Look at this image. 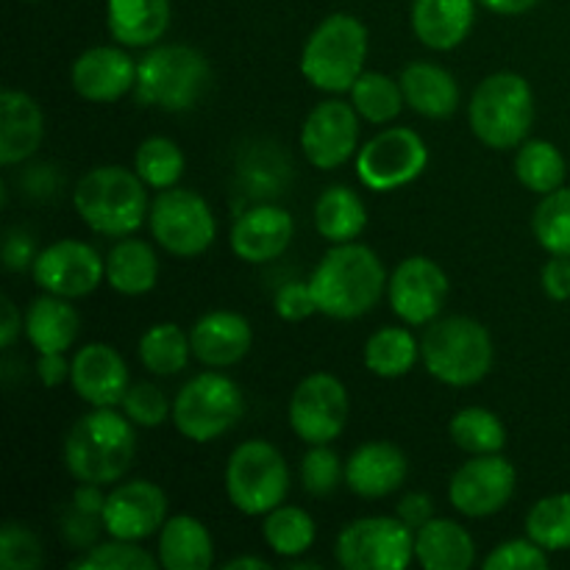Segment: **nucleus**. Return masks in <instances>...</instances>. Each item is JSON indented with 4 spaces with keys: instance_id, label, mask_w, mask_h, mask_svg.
I'll return each mask as SVG.
<instances>
[{
    "instance_id": "obj_15",
    "label": "nucleus",
    "mask_w": 570,
    "mask_h": 570,
    "mask_svg": "<svg viewBox=\"0 0 570 570\" xmlns=\"http://www.w3.org/2000/svg\"><path fill=\"white\" fill-rule=\"evenodd\" d=\"M515 482L518 473L507 456L476 454L451 476L449 501L460 515L490 518L510 504Z\"/></svg>"
},
{
    "instance_id": "obj_36",
    "label": "nucleus",
    "mask_w": 570,
    "mask_h": 570,
    "mask_svg": "<svg viewBox=\"0 0 570 570\" xmlns=\"http://www.w3.org/2000/svg\"><path fill=\"white\" fill-rule=\"evenodd\" d=\"M351 104L360 111L362 120L373 122V126H387L401 115L406 100L399 78L387 76V72L365 70L351 87Z\"/></svg>"
},
{
    "instance_id": "obj_14",
    "label": "nucleus",
    "mask_w": 570,
    "mask_h": 570,
    "mask_svg": "<svg viewBox=\"0 0 570 570\" xmlns=\"http://www.w3.org/2000/svg\"><path fill=\"white\" fill-rule=\"evenodd\" d=\"M33 282L59 298H87L106 282V256L81 239H56L33 259Z\"/></svg>"
},
{
    "instance_id": "obj_53",
    "label": "nucleus",
    "mask_w": 570,
    "mask_h": 570,
    "mask_svg": "<svg viewBox=\"0 0 570 570\" xmlns=\"http://www.w3.org/2000/svg\"><path fill=\"white\" fill-rule=\"evenodd\" d=\"M0 304H3V317H0V348L9 351L14 348L17 337H20L22 328H26V317L20 315V309H17L11 298H3Z\"/></svg>"
},
{
    "instance_id": "obj_50",
    "label": "nucleus",
    "mask_w": 570,
    "mask_h": 570,
    "mask_svg": "<svg viewBox=\"0 0 570 570\" xmlns=\"http://www.w3.org/2000/svg\"><path fill=\"white\" fill-rule=\"evenodd\" d=\"M540 282L551 301H570V256H551Z\"/></svg>"
},
{
    "instance_id": "obj_45",
    "label": "nucleus",
    "mask_w": 570,
    "mask_h": 570,
    "mask_svg": "<svg viewBox=\"0 0 570 570\" xmlns=\"http://www.w3.org/2000/svg\"><path fill=\"white\" fill-rule=\"evenodd\" d=\"M120 406L137 426L145 429L161 426L173 415V404L167 401V395L150 382H134L128 393L122 395Z\"/></svg>"
},
{
    "instance_id": "obj_39",
    "label": "nucleus",
    "mask_w": 570,
    "mask_h": 570,
    "mask_svg": "<svg viewBox=\"0 0 570 570\" xmlns=\"http://www.w3.org/2000/svg\"><path fill=\"white\" fill-rule=\"evenodd\" d=\"M134 170L145 187L161 193L178 187V178L184 176V154L170 137H148L134 154Z\"/></svg>"
},
{
    "instance_id": "obj_6",
    "label": "nucleus",
    "mask_w": 570,
    "mask_h": 570,
    "mask_svg": "<svg viewBox=\"0 0 570 570\" xmlns=\"http://www.w3.org/2000/svg\"><path fill=\"white\" fill-rule=\"evenodd\" d=\"M367 28L354 14H328L301 50V72L321 92H351L365 72Z\"/></svg>"
},
{
    "instance_id": "obj_12",
    "label": "nucleus",
    "mask_w": 570,
    "mask_h": 570,
    "mask_svg": "<svg viewBox=\"0 0 570 570\" xmlns=\"http://www.w3.org/2000/svg\"><path fill=\"white\" fill-rule=\"evenodd\" d=\"M429 165V148L412 128L393 126L379 131L356 154V176L373 193H393L423 176Z\"/></svg>"
},
{
    "instance_id": "obj_29",
    "label": "nucleus",
    "mask_w": 570,
    "mask_h": 570,
    "mask_svg": "<svg viewBox=\"0 0 570 570\" xmlns=\"http://www.w3.org/2000/svg\"><path fill=\"white\" fill-rule=\"evenodd\" d=\"M415 560L426 570H468L476 562V543L451 518H432L415 532Z\"/></svg>"
},
{
    "instance_id": "obj_34",
    "label": "nucleus",
    "mask_w": 570,
    "mask_h": 570,
    "mask_svg": "<svg viewBox=\"0 0 570 570\" xmlns=\"http://www.w3.org/2000/svg\"><path fill=\"white\" fill-rule=\"evenodd\" d=\"M515 176L532 193L549 195L566 184V156L549 139H527L518 145Z\"/></svg>"
},
{
    "instance_id": "obj_37",
    "label": "nucleus",
    "mask_w": 570,
    "mask_h": 570,
    "mask_svg": "<svg viewBox=\"0 0 570 570\" xmlns=\"http://www.w3.org/2000/svg\"><path fill=\"white\" fill-rule=\"evenodd\" d=\"M189 356H193L189 334H184L176 323H154L139 337V360H142L145 371L156 373V376H176L187 367Z\"/></svg>"
},
{
    "instance_id": "obj_23",
    "label": "nucleus",
    "mask_w": 570,
    "mask_h": 570,
    "mask_svg": "<svg viewBox=\"0 0 570 570\" xmlns=\"http://www.w3.org/2000/svg\"><path fill=\"white\" fill-rule=\"evenodd\" d=\"M193 356L206 367H232L248 356L254 345L248 317L232 309H215L198 317L189 332Z\"/></svg>"
},
{
    "instance_id": "obj_55",
    "label": "nucleus",
    "mask_w": 570,
    "mask_h": 570,
    "mask_svg": "<svg viewBox=\"0 0 570 570\" xmlns=\"http://www.w3.org/2000/svg\"><path fill=\"white\" fill-rule=\"evenodd\" d=\"M479 3H482L484 9L493 11V14L515 17V14H523V11L534 9L540 0H479Z\"/></svg>"
},
{
    "instance_id": "obj_43",
    "label": "nucleus",
    "mask_w": 570,
    "mask_h": 570,
    "mask_svg": "<svg viewBox=\"0 0 570 570\" xmlns=\"http://www.w3.org/2000/svg\"><path fill=\"white\" fill-rule=\"evenodd\" d=\"M45 549L37 534L20 521H6L0 529V568L3 570H39Z\"/></svg>"
},
{
    "instance_id": "obj_44",
    "label": "nucleus",
    "mask_w": 570,
    "mask_h": 570,
    "mask_svg": "<svg viewBox=\"0 0 570 570\" xmlns=\"http://www.w3.org/2000/svg\"><path fill=\"white\" fill-rule=\"evenodd\" d=\"M301 482H304L306 493L315 499L332 495L340 482H345V465L340 462L337 451L328 445H309L304 462H301Z\"/></svg>"
},
{
    "instance_id": "obj_1",
    "label": "nucleus",
    "mask_w": 570,
    "mask_h": 570,
    "mask_svg": "<svg viewBox=\"0 0 570 570\" xmlns=\"http://www.w3.org/2000/svg\"><path fill=\"white\" fill-rule=\"evenodd\" d=\"M387 271L373 248L362 243H340L323 254L309 278L317 312L334 321H356L382 301Z\"/></svg>"
},
{
    "instance_id": "obj_21",
    "label": "nucleus",
    "mask_w": 570,
    "mask_h": 570,
    "mask_svg": "<svg viewBox=\"0 0 570 570\" xmlns=\"http://www.w3.org/2000/svg\"><path fill=\"white\" fill-rule=\"evenodd\" d=\"M295 234V220L287 209L273 204L254 206L243 212L232 226V250L237 259L248 265H265V262L278 259L289 248Z\"/></svg>"
},
{
    "instance_id": "obj_17",
    "label": "nucleus",
    "mask_w": 570,
    "mask_h": 570,
    "mask_svg": "<svg viewBox=\"0 0 570 570\" xmlns=\"http://www.w3.org/2000/svg\"><path fill=\"white\" fill-rule=\"evenodd\" d=\"M387 298L390 309L406 326H429L438 321L449 298V276L429 256H410L390 276Z\"/></svg>"
},
{
    "instance_id": "obj_41",
    "label": "nucleus",
    "mask_w": 570,
    "mask_h": 570,
    "mask_svg": "<svg viewBox=\"0 0 570 570\" xmlns=\"http://www.w3.org/2000/svg\"><path fill=\"white\" fill-rule=\"evenodd\" d=\"M532 232L540 248L551 256H570V189L560 187L543 195L532 215Z\"/></svg>"
},
{
    "instance_id": "obj_26",
    "label": "nucleus",
    "mask_w": 570,
    "mask_h": 570,
    "mask_svg": "<svg viewBox=\"0 0 570 570\" xmlns=\"http://www.w3.org/2000/svg\"><path fill=\"white\" fill-rule=\"evenodd\" d=\"M476 20L473 0H412V31L429 50H454Z\"/></svg>"
},
{
    "instance_id": "obj_31",
    "label": "nucleus",
    "mask_w": 570,
    "mask_h": 570,
    "mask_svg": "<svg viewBox=\"0 0 570 570\" xmlns=\"http://www.w3.org/2000/svg\"><path fill=\"white\" fill-rule=\"evenodd\" d=\"M159 282V259L154 245L122 237L106 254V284L120 295H145Z\"/></svg>"
},
{
    "instance_id": "obj_42",
    "label": "nucleus",
    "mask_w": 570,
    "mask_h": 570,
    "mask_svg": "<svg viewBox=\"0 0 570 570\" xmlns=\"http://www.w3.org/2000/svg\"><path fill=\"white\" fill-rule=\"evenodd\" d=\"M159 557L137 546L134 540L111 538L109 543H98L70 562V570H154Z\"/></svg>"
},
{
    "instance_id": "obj_4",
    "label": "nucleus",
    "mask_w": 570,
    "mask_h": 570,
    "mask_svg": "<svg viewBox=\"0 0 570 570\" xmlns=\"http://www.w3.org/2000/svg\"><path fill=\"white\" fill-rule=\"evenodd\" d=\"M421 360L429 376L438 382L449 387H471L493 371V337L473 317H438L423 332Z\"/></svg>"
},
{
    "instance_id": "obj_24",
    "label": "nucleus",
    "mask_w": 570,
    "mask_h": 570,
    "mask_svg": "<svg viewBox=\"0 0 570 570\" xmlns=\"http://www.w3.org/2000/svg\"><path fill=\"white\" fill-rule=\"evenodd\" d=\"M42 139V106L22 89H3L0 92V161L6 167L22 165L37 154Z\"/></svg>"
},
{
    "instance_id": "obj_48",
    "label": "nucleus",
    "mask_w": 570,
    "mask_h": 570,
    "mask_svg": "<svg viewBox=\"0 0 570 570\" xmlns=\"http://www.w3.org/2000/svg\"><path fill=\"white\" fill-rule=\"evenodd\" d=\"M273 306H276V315L287 323H301L317 312L315 295H312L309 282L284 284V287L276 293V304Z\"/></svg>"
},
{
    "instance_id": "obj_22",
    "label": "nucleus",
    "mask_w": 570,
    "mask_h": 570,
    "mask_svg": "<svg viewBox=\"0 0 570 570\" xmlns=\"http://www.w3.org/2000/svg\"><path fill=\"white\" fill-rule=\"evenodd\" d=\"M410 462L395 443L373 440L360 445L345 462V484L360 499H387L406 482Z\"/></svg>"
},
{
    "instance_id": "obj_46",
    "label": "nucleus",
    "mask_w": 570,
    "mask_h": 570,
    "mask_svg": "<svg viewBox=\"0 0 570 570\" xmlns=\"http://www.w3.org/2000/svg\"><path fill=\"white\" fill-rule=\"evenodd\" d=\"M484 570H546L549 568V554L543 546L534 543L532 538L507 540L495 546L493 554L482 562Z\"/></svg>"
},
{
    "instance_id": "obj_40",
    "label": "nucleus",
    "mask_w": 570,
    "mask_h": 570,
    "mask_svg": "<svg viewBox=\"0 0 570 570\" xmlns=\"http://www.w3.org/2000/svg\"><path fill=\"white\" fill-rule=\"evenodd\" d=\"M527 538L546 551L570 549V493L546 495L527 512Z\"/></svg>"
},
{
    "instance_id": "obj_10",
    "label": "nucleus",
    "mask_w": 570,
    "mask_h": 570,
    "mask_svg": "<svg viewBox=\"0 0 570 570\" xmlns=\"http://www.w3.org/2000/svg\"><path fill=\"white\" fill-rule=\"evenodd\" d=\"M345 570H404L415 560V532L399 515H367L345 523L334 543Z\"/></svg>"
},
{
    "instance_id": "obj_3",
    "label": "nucleus",
    "mask_w": 570,
    "mask_h": 570,
    "mask_svg": "<svg viewBox=\"0 0 570 570\" xmlns=\"http://www.w3.org/2000/svg\"><path fill=\"white\" fill-rule=\"evenodd\" d=\"M78 217L89 232L100 237H131L148 220V187L137 170L120 165H104L81 176L72 193Z\"/></svg>"
},
{
    "instance_id": "obj_18",
    "label": "nucleus",
    "mask_w": 570,
    "mask_h": 570,
    "mask_svg": "<svg viewBox=\"0 0 570 570\" xmlns=\"http://www.w3.org/2000/svg\"><path fill=\"white\" fill-rule=\"evenodd\" d=\"M167 521V495L159 484L148 479L120 482L106 495L104 527L111 538L148 540L159 534Z\"/></svg>"
},
{
    "instance_id": "obj_7",
    "label": "nucleus",
    "mask_w": 570,
    "mask_h": 570,
    "mask_svg": "<svg viewBox=\"0 0 570 570\" xmlns=\"http://www.w3.org/2000/svg\"><path fill=\"white\" fill-rule=\"evenodd\" d=\"M209 59L193 45H154L137 61V98L161 111H187L206 95Z\"/></svg>"
},
{
    "instance_id": "obj_30",
    "label": "nucleus",
    "mask_w": 570,
    "mask_h": 570,
    "mask_svg": "<svg viewBox=\"0 0 570 570\" xmlns=\"http://www.w3.org/2000/svg\"><path fill=\"white\" fill-rule=\"evenodd\" d=\"M156 557L165 570H209L215 566V540L198 518L173 515L159 529Z\"/></svg>"
},
{
    "instance_id": "obj_52",
    "label": "nucleus",
    "mask_w": 570,
    "mask_h": 570,
    "mask_svg": "<svg viewBox=\"0 0 570 570\" xmlns=\"http://www.w3.org/2000/svg\"><path fill=\"white\" fill-rule=\"evenodd\" d=\"M37 376L45 387H59L70 379V362L65 360V354H39Z\"/></svg>"
},
{
    "instance_id": "obj_5",
    "label": "nucleus",
    "mask_w": 570,
    "mask_h": 570,
    "mask_svg": "<svg viewBox=\"0 0 570 570\" xmlns=\"http://www.w3.org/2000/svg\"><path fill=\"white\" fill-rule=\"evenodd\" d=\"M468 120L482 145L512 150L527 142L534 122V95L521 72L501 70L484 78L471 95Z\"/></svg>"
},
{
    "instance_id": "obj_11",
    "label": "nucleus",
    "mask_w": 570,
    "mask_h": 570,
    "mask_svg": "<svg viewBox=\"0 0 570 570\" xmlns=\"http://www.w3.org/2000/svg\"><path fill=\"white\" fill-rule=\"evenodd\" d=\"M148 226L156 243L178 259H193L212 248L217 237V220L212 206L193 189H161L150 200Z\"/></svg>"
},
{
    "instance_id": "obj_57",
    "label": "nucleus",
    "mask_w": 570,
    "mask_h": 570,
    "mask_svg": "<svg viewBox=\"0 0 570 570\" xmlns=\"http://www.w3.org/2000/svg\"><path fill=\"white\" fill-rule=\"evenodd\" d=\"M284 568L287 570H321L323 566L321 562H315V560H301V557H293V560H284Z\"/></svg>"
},
{
    "instance_id": "obj_32",
    "label": "nucleus",
    "mask_w": 570,
    "mask_h": 570,
    "mask_svg": "<svg viewBox=\"0 0 570 570\" xmlns=\"http://www.w3.org/2000/svg\"><path fill=\"white\" fill-rule=\"evenodd\" d=\"M367 226V209L356 189L334 184L315 200V228L332 245L354 243Z\"/></svg>"
},
{
    "instance_id": "obj_16",
    "label": "nucleus",
    "mask_w": 570,
    "mask_h": 570,
    "mask_svg": "<svg viewBox=\"0 0 570 570\" xmlns=\"http://www.w3.org/2000/svg\"><path fill=\"white\" fill-rule=\"evenodd\" d=\"M301 148L317 170H337L360 148V111L345 100H321L301 126Z\"/></svg>"
},
{
    "instance_id": "obj_35",
    "label": "nucleus",
    "mask_w": 570,
    "mask_h": 570,
    "mask_svg": "<svg viewBox=\"0 0 570 570\" xmlns=\"http://www.w3.org/2000/svg\"><path fill=\"white\" fill-rule=\"evenodd\" d=\"M262 538H265V543L271 546L278 557H284V560L304 557L317 538L315 518H312L304 507L278 504L276 510H271L265 515Z\"/></svg>"
},
{
    "instance_id": "obj_56",
    "label": "nucleus",
    "mask_w": 570,
    "mask_h": 570,
    "mask_svg": "<svg viewBox=\"0 0 570 570\" xmlns=\"http://www.w3.org/2000/svg\"><path fill=\"white\" fill-rule=\"evenodd\" d=\"M226 570H271V562L267 560H259V557H234V560H228Z\"/></svg>"
},
{
    "instance_id": "obj_25",
    "label": "nucleus",
    "mask_w": 570,
    "mask_h": 570,
    "mask_svg": "<svg viewBox=\"0 0 570 570\" xmlns=\"http://www.w3.org/2000/svg\"><path fill=\"white\" fill-rule=\"evenodd\" d=\"M404 100L415 115L429 120H445L460 109V83L445 67L434 61H410L401 70Z\"/></svg>"
},
{
    "instance_id": "obj_47",
    "label": "nucleus",
    "mask_w": 570,
    "mask_h": 570,
    "mask_svg": "<svg viewBox=\"0 0 570 570\" xmlns=\"http://www.w3.org/2000/svg\"><path fill=\"white\" fill-rule=\"evenodd\" d=\"M59 532L67 546H72L76 551H89L92 546H98V534L106 532V527L100 515H89V512L70 504L65 515H61Z\"/></svg>"
},
{
    "instance_id": "obj_33",
    "label": "nucleus",
    "mask_w": 570,
    "mask_h": 570,
    "mask_svg": "<svg viewBox=\"0 0 570 570\" xmlns=\"http://www.w3.org/2000/svg\"><path fill=\"white\" fill-rule=\"evenodd\" d=\"M421 360V343L410 328L384 326L365 343V367L379 379H401Z\"/></svg>"
},
{
    "instance_id": "obj_28",
    "label": "nucleus",
    "mask_w": 570,
    "mask_h": 570,
    "mask_svg": "<svg viewBox=\"0 0 570 570\" xmlns=\"http://www.w3.org/2000/svg\"><path fill=\"white\" fill-rule=\"evenodd\" d=\"M81 332V315L70 298L59 295H39L26 309V337L37 354H67Z\"/></svg>"
},
{
    "instance_id": "obj_27",
    "label": "nucleus",
    "mask_w": 570,
    "mask_h": 570,
    "mask_svg": "<svg viewBox=\"0 0 570 570\" xmlns=\"http://www.w3.org/2000/svg\"><path fill=\"white\" fill-rule=\"evenodd\" d=\"M106 28L122 48H154L170 28V0H106Z\"/></svg>"
},
{
    "instance_id": "obj_20",
    "label": "nucleus",
    "mask_w": 570,
    "mask_h": 570,
    "mask_svg": "<svg viewBox=\"0 0 570 570\" xmlns=\"http://www.w3.org/2000/svg\"><path fill=\"white\" fill-rule=\"evenodd\" d=\"M70 81L89 104H115L137 87V61L122 48L98 45L72 61Z\"/></svg>"
},
{
    "instance_id": "obj_13",
    "label": "nucleus",
    "mask_w": 570,
    "mask_h": 570,
    "mask_svg": "<svg viewBox=\"0 0 570 570\" xmlns=\"http://www.w3.org/2000/svg\"><path fill=\"white\" fill-rule=\"evenodd\" d=\"M348 390L332 373H309L289 399V429L306 445H332L348 423Z\"/></svg>"
},
{
    "instance_id": "obj_9",
    "label": "nucleus",
    "mask_w": 570,
    "mask_h": 570,
    "mask_svg": "<svg viewBox=\"0 0 570 570\" xmlns=\"http://www.w3.org/2000/svg\"><path fill=\"white\" fill-rule=\"evenodd\" d=\"M226 493L234 510L265 518L289 493V468L282 451L267 440H245L226 462Z\"/></svg>"
},
{
    "instance_id": "obj_19",
    "label": "nucleus",
    "mask_w": 570,
    "mask_h": 570,
    "mask_svg": "<svg viewBox=\"0 0 570 570\" xmlns=\"http://www.w3.org/2000/svg\"><path fill=\"white\" fill-rule=\"evenodd\" d=\"M70 384L83 404L120 406L131 387V376L120 351L106 343H87L72 356Z\"/></svg>"
},
{
    "instance_id": "obj_2",
    "label": "nucleus",
    "mask_w": 570,
    "mask_h": 570,
    "mask_svg": "<svg viewBox=\"0 0 570 570\" xmlns=\"http://www.w3.org/2000/svg\"><path fill=\"white\" fill-rule=\"evenodd\" d=\"M137 423L115 406H92L78 417L65 438V468L72 479L89 484H115L131 471L137 456Z\"/></svg>"
},
{
    "instance_id": "obj_51",
    "label": "nucleus",
    "mask_w": 570,
    "mask_h": 570,
    "mask_svg": "<svg viewBox=\"0 0 570 570\" xmlns=\"http://www.w3.org/2000/svg\"><path fill=\"white\" fill-rule=\"evenodd\" d=\"M395 515H399L412 532H417L423 523H429L434 518V504L426 493H406L404 499L399 501V507H395Z\"/></svg>"
},
{
    "instance_id": "obj_49",
    "label": "nucleus",
    "mask_w": 570,
    "mask_h": 570,
    "mask_svg": "<svg viewBox=\"0 0 570 570\" xmlns=\"http://www.w3.org/2000/svg\"><path fill=\"white\" fill-rule=\"evenodd\" d=\"M37 254H39L37 243H33V237L28 232H22V228H11V232L6 234V243H3L6 271L20 273L26 271V267H33Z\"/></svg>"
},
{
    "instance_id": "obj_8",
    "label": "nucleus",
    "mask_w": 570,
    "mask_h": 570,
    "mask_svg": "<svg viewBox=\"0 0 570 570\" xmlns=\"http://www.w3.org/2000/svg\"><path fill=\"white\" fill-rule=\"evenodd\" d=\"M245 415V395L234 379L223 373H200L178 390L173 401V426L189 443H215L232 432Z\"/></svg>"
},
{
    "instance_id": "obj_38",
    "label": "nucleus",
    "mask_w": 570,
    "mask_h": 570,
    "mask_svg": "<svg viewBox=\"0 0 570 570\" xmlns=\"http://www.w3.org/2000/svg\"><path fill=\"white\" fill-rule=\"evenodd\" d=\"M449 434L465 454H501L507 445V426L484 406H465L449 423Z\"/></svg>"
},
{
    "instance_id": "obj_54",
    "label": "nucleus",
    "mask_w": 570,
    "mask_h": 570,
    "mask_svg": "<svg viewBox=\"0 0 570 570\" xmlns=\"http://www.w3.org/2000/svg\"><path fill=\"white\" fill-rule=\"evenodd\" d=\"M104 484H89V482H81L76 488V493H72V507H78V510L89 512V515H100L104 518V507H106V493Z\"/></svg>"
}]
</instances>
